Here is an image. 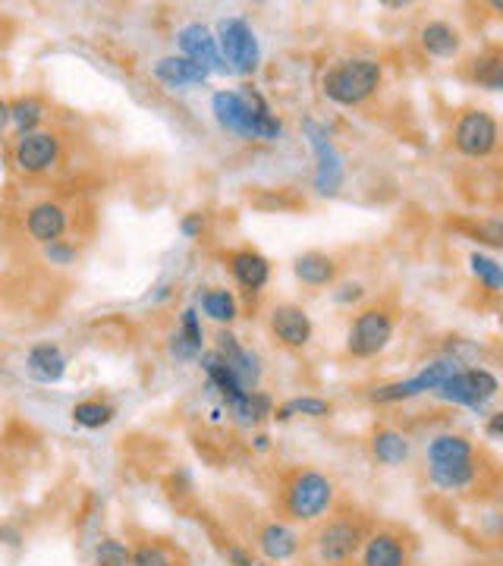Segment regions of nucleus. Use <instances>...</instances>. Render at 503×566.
Instances as JSON below:
<instances>
[{
  "mask_svg": "<svg viewBox=\"0 0 503 566\" xmlns=\"http://www.w3.org/2000/svg\"><path fill=\"white\" fill-rule=\"evenodd\" d=\"M211 111L227 133L243 139L274 142L283 136V123L271 114V107L258 92H217L211 98Z\"/></svg>",
  "mask_w": 503,
  "mask_h": 566,
  "instance_id": "f257e3e1",
  "label": "nucleus"
},
{
  "mask_svg": "<svg viewBox=\"0 0 503 566\" xmlns=\"http://www.w3.org/2000/svg\"><path fill=\"white\" fill-rule=\"evenodd\" d=\"M381 63L371 57H353L343 60L337 67H331L321 79V92L331 98L334 104L353 107L362 104L365 98H371L381 85Z\"/></svg>",
  "mask_w": 503,
  "mask_h": 566,
  "instance_id": "f03ea898",
  "label": "nucleus"
},
{
  "mask_svg": "<svg viewBox=\"0 0 503 566\" xmlns=\"http://www.w3.org/2000/svg\"><path fill=\"white\" fill-rule=\"evenodd\" d=\"M334 504V482L321 472H299L293 475V482L287 485L283 494V510L299 522H312L324 516Z\"/></svg>",
  "mask_w": 503,
  "mask_h": 566,
  "instance_id": "7ed1b4c3",
  "label": "nucleus"
},
{
  "mask_svg": "<svg viewBox=\"0 0 503 566\" xmlns=\"http://www.w3.org/2000/svg\"><path fill=\"white\" fill-rule=\"evenodd\" d=\"M217 41H221L217 48H221V57L233 73L252 76L258 70L261 48H258V38L246 19H239V16L221 19V26H217Z\"/></svg>",
  "mask_w": 503,
  "mask_h": 566,
  "instance_id": "20e7f679",
  "label": "nucleus"
},
{
  "mask_svg": "<svg viewBox=\"0 0 503 566\" xmlns=\"http://www.w3.org/2000/svg\"><path fill=\"white\" fill-rule=\"evenodd\" d=\"M500 390V381L488 372V368H459L456 375H450L441 387L434 390L444 403L469 406V409H485Z\"/></svg>",
  "mask_w": 503,
  "mask_h": 566,
  "instance_id": "39448f33",
  "label": "nucleus"
},
{
  "mask_svg": "<svg viewBox=\"0 0 503 566\" xmlns=\"http://www.w3.org/2000/svg\"><path fill=\"white\" fill-rule=\"evenodd\" d=\"M393 340V318L387 309H365L356 315V321L349 324L346 337V353L356 359H371L387 350V343Z\"/></svg>",
  "mask_w": 503,
  "mask_h": 566,
  "instance_id": "423d86ee",
  "label": "nucleus"
},
{
  "mask_svg": "<svg viewBox=\"0 0 503 566\" xmlns=\"http://www.w3.org/2000/svg\"><path fill=\"white\" fill-rule=\"evenodd\" d=\"M459 372V362L444 356V359H434L431 365H425L419 375L409 378V381H393V384H381L371 390V400L375 403H400V400H412V397H422V394H434L437 387H441L450 375Z\"/></svg>",
  "mask_w": 503,
  "mask_h": 566,
  "instance_id": "0eeeda50",
  "label": "nucleus"
},
{
  "mask_svg": "<svg viewBox=\"0 0 503 566\" xmlns=\"http://www.w3.org/2000/svg\"><path fill=\"white\" fill-rule=\"evenodd\" d=\"M302 129H305V136H309V145L315 148V155H318L315 189H318L321 195H337L340 186H343V177H346V167H343L340 151L334 148L331 136H327V129L318 126L315 120H305Z\"/></svg>",
  "mask_w": 503,
  "mask_h": 566,
  "instance_id": "6e6552de",
  "label": "nucleus"
},
{
  "mask_svg": "<svg viewBox=\"0 0 503 566\" xmlns=\"http://www.w3.org/2000/svg\"><path fill=\"white\" fill-rule=\"evenodd\" d=\"M362 529L353 519H334L315 535V554L327 566H340L346 560H353L362 548Z\"/></svg>",
  "mask_w": 503,
  "mask_h": 566,
  "instance_id": "1a4fd4ad",
  "label": "nucleus"
},
{
  "mask_svg": "<svg viewBox=\"0 0 503 566\" xmlns=\"http://www.w3.org/2000/svg\"><path fill=\"white\" fill-rule=\"evenodd\" d=\"M60 158V139L51 133V129H35V133L19 136L13 145V164L19 173H29V177H38V173H48Z\"/></svg>",
  "mask_w": 503,
  "mask_h": 566,
  "instance_id": "9d476101",
  "label": "nucleus"
},
{
  "mask_svg": "<svg viewBox=\"0 0 503 566\" xmlns=\"http://www.w3.org/2000/svg\"><path fill=\"white\" fill-rule=\"evenodd\" d=\"M497 120L488 111H466L453 129V142L466 158H488L497 148Z\"/></svg>",
  "mask_w": 503,
  "mask_h": 566,
  "instance_id": "9b49d317",
  "label": "nucleus"
},
{
  "mask_svg": "<svg viewBox=\"0 0 503 566\" xmlns=\"http://www.w3.org/2000/svg\"><path fill=\"white\" fill-rule=\"evenodd\" d=\"M214 353L224 359V365L230 368V375L239 381V387H243V390H255L258 387L261 359H258V353L246 350V346L236 340V334H230V331L217 334V350Z\"/></svg>",
  "mask_w": 503,
  "mask_h": 566,
  "instance_id": "f8f14e48",
  "label": "nucleus"
},
{
  "mask_svg": "<svg viewBox=\"0 0 503 566\" xmlns=\"http://www.w3.org/2000/svg\"><path fill=\"white\" fill-rule=\"evenodd\" d=\"M177 45H180L183 57L202 63L208 73H227L230 70L227 63H224V57H221V48H217V38L202 23L183 26L180 35H177Z\"/></svg>",
  "mask_w": 503,
  "mask_h": 566,
  "instance_id": "ddd939ff",
  "label": "nucleus"
},
{
  "mask_svg": "<svg viewBox=\"0 0 503 566\" xmlns=\"http://www.w3.org/2000/svg\"><path fill=\"white\" fill-rule=\"evenodd\" d=\"M271 331L283 346H290V350H302V346L312 343L315 324H312L309 312L299 309V306H277L271 312Z\"/></svg>",
  "mask_w": 503,
  "mask_h": 566,
  "instance_id": "4468645a",
  "label": "nucleus"
},
{
  "mask_svg": "<svg viewBox=\"0 0 503 566\" xmlns=\"http://www.w3.org/2000/svg\"><path fill=\"white\" fill-rule=\"evenodd\" d=\"M26 230L41 246L57 243V239L67 233V208L57 202H38L26 217Z\"/></svg>",
  "mask_w": 503,
  "mask_h": 566,
  "instance_id": "2eb2a0df",
  "label": "nucleus"
},
{
  "mask_svg": "<svg viewBox=\"0 0 503 566\" xmlns=\"http://www.w3.org/2000/svg\"><path fill=\"white\" fill-rule=\"evenodd\" d=\"M26 372L29 378L41 381V384H57L63 375H67V356L57 343H38L26 356Z\"/></svg>",
  "mask_w": 503,
  "mask_h": 566,
  "instance_id": "dca6fc26",
  "label": "nucleus"
},
{
  "mask_svg": "<svg viewBox=\"0 0 503 566\" xmlns=\"http://www.w3.org/2000/svg\"><path fill=\"white\" fill-rule=\"evenodd\" d=\"M155 79H161L170 89H186V85H205L211 73L189 57H161L155 63Z\"/></svg>",
  "mask_w": 503,
  "mask_h": 566,
  "instance_id": "f3484780",
  "label": "nucleus"
},
{
  "mask_svg": "<svg viewBox=\"0 0 503 566\" xmlns=\"http://www.w3.org/2000/svg\"><path fill=\"white\" fill-rule=\"evenodd\" d=\"M409 554L400 535L393 532H375L362 544V566H406Z\"/></svg>",
  "mask_w": 503,
  "mask_h": 566,
  "instance_id": "a211bd4d",
  "label": "nucleus"
},
{
  "mask_svg": "<svg viewBox=\"0 0 503 566\" xmlns=\"http://www.w3.org/2000/svg\"><path fill=\"white\" fill-rule=\"evenodd\" d=\"M230 271H233V277H236L239 287H246L249 293H258V290L268 283V277H271L268 258L258 255V252H252V249L233 252V255H230Z\"/></svg>",
  "mask_w": 503,
  "mask_h": 566,
  "instance_id": "6ab92c4d",
  "label": "nucleus"
},
{
  "mask_svg": "<svg viewBox=\"0 0 503 566\" xmlns=\"http://www.w3.org/2000/svg\"><path fill=\"white\" fill-rule=\"evenodd\" d=\"M202 343H205V331H202L199 312L186 309L183 321H180V331L170 337V353H173V359H180V362H192V359L202 356Z\"/></svg>",
  "mask_w": 503,
  "mask_h": 566,
  "instance_id": "aec40b11",
  "label": "nucleus"
},
{
  "mask_svg": "<svg viewBox=\"0 0 503 566\" xmlns=\"http://www.w3.org/2000/svg\"><path fill=\"white\" fill-rule=\"evenodd\" d=\"M258 548L268 560H290L296 551H299V535L287 526H280V522H271V526L261 529L258 535Z\"/></svg>",
  "mask_w": 503,
  "mask_h": 566,
  "instance_id": "412c9836",
  "label": "nucleus"
},
{
  "mask_svg": "<svg viewBox=\"0 0 503 566\" xmlns=\"http://www.w3.org/2000/svg\"><path fill=\"white\" fill-rule=\"evenodd\" d=\"M296 277L305 283V287H327L334 277H337V265H334V258H327L321 252H305L296 258V265H293Z\"/></svg>",
  "mask_w": 503,
  "mask_h": 566,
  "instance_id": "4be33fe9",
  "label": "nucleus"
},
{
  "mask_svg": "<svg viewBox=\"0 0 503 566\" xmlns=\"http://www.w3.org/2000/svg\"><path fill=\"white\" fill-rule=\"evenodd\" d=\"M202 368H205V375H208L211 390H217V394H221V397L227 400V406L236 403L239 397L246 394V390L239 387V381L230 375V368L224 365V359L217 356L214 350H211V353H202Z\"/></svg>",
  "mask_w": 503,
  "mask_h": 566,
  "instance_id": "5701e85b",
  "label": "nucleus"
},
{
  "mask_svg": "<svg viewBox=\"0 0 503 566\" xmlns=\"http://www.w3.org/2000/svg\"><path fill=\"white\" fill-rule=\"evenodd\" d=\"M419 38H422V48H425L431 57H453V54L459 51V45H463L459 32H456L450 23H441V19L428 23Z\"/></svg>",
  "mask_w": 503,
  "mask_h": 566,
  "instance_id": "b1692460",
  "label": "nucleus"
},
{
  "mask_svg": "<svg viewBox=\"0 0 503 566\" xmlns=\"http://www.w3.org/2000/svg\"><path fill=\"white\" fill-rule=\"evenodd\" d=\"M371 450L384 463V466H400L409 460V438L393 428H381L375 438H371Z\"/></svg>",
  "mask_w": 503,
  "mask_h": 566,
  "instance_id": "393cba45",
  "label": "nucleus"
},
{
  "mask_svg": "<svg viewBox=\"0 0 503 566\" xmlns=\"http://www.w3.org/2000/svg\"><path fill=\"white\" fill-rule=\"evenodd\" d=\"M472 444L463 434H437L428 444V463H459V460H472Z\"/></svg>",
  "mask_w": 503,
  "mask_h": 566,
  "instance_id": "a878e982",
  "label": "nucleus"
},
{
  "mask_svg": "<svg viewBox=\"0 0 503 566\" xmlns=\"http://www.w3.org/2000/svg\"><path fill=\"white\" fill-rule=\"evenodd\" d=\"M431 478L434 485L447 491L469 488L475 482V460H459V463H431Z\"/></svg>",
  "mask_w": 503,
  "mask_h": 566,
  "instance_id": "bb28decb",
  "label": "nucleus"
},
{
  "mask_svg": "<svg viewBox=\"0 0 503 566\" xmlns=\"http://www.w3.org/2000/svg\"><path fill=\"white\" fill-rule=\"evenodd\" d=\"M230 409L239 419V425H258L261 419H268L274 412V403L268 394H261V390H246L236 403H230Z\"/></svg>",
  "mask_w": 503,
  "mask_h": 566,
  "instance_id": "cd10ccee",
  "label": "nucleus"
},
{
  "mask_svg": "<svg viewBox=\"0 0 503 566\" xmlns=\"http://www.w3.org/2000/svg\"><path fill=\"white\" fill-rule=\"evenodd\" d=\"M114 416H117V409L111 403H101V400H82V403L73 406V422L79 428H89V431L111 425Z\"/></svg>",
  "mask_w": 503,
  "mask_h": 566,
  "instance_id": "c85d7f7f",
  "label": "nucleus"
},
{
  "mask_svg": "<svg viewBox=\"0 0 503 566\" xmlns=\"http://www.w3.org/2000/svg\"><path fill=\"white\" fill-rule=\"evenodd\" d=\"M41 120H45V104L38 98H16L10 104V123L19 129V136L35 133Z\"/></svg>",
  "mask_w": 503,
  "mask_h": 566,
  "instance_id": "c756f323",
  "label": "nucleus"
},
{
  "mask_svg": "<svg viewBox=\"0 0 503 566\" xmlns=\"http://www.w3.org/2000/svg\"><path fill=\"white\" fill-rule=\"evenodd\" d=\"M331 403L327 400H318V397H296L290 403H283L277 412H274V419L277 422H290L293 416H312V419H324V416H331Z\"/></svg>",
  "mask_w": 503,
  "mask_h": 566,
  "instance_id": "7c9ffc66",
  "label": "nucleus"
},
{
  "mask_svg": "<svg viewBox=\"0 0 503 566\" xmlns=\"http://www.w3.org/2000/svg\"><path fill=\"white\" fill-rule=\"evenodd\" d=\"M202 309L208 318H214L217 324H230L236 318V299L230 290H208L202 296Z\"/></svg>",
  "mask_w": 503,
  "mask_h": 566,
  "instance_id": "2f4dec72",
  "label": "nucleus"
},
{
  "mask_svg": "<svg viewBox=\"0 0 503 566\" xmlns=\"http://www.w3.org/2000/svg\"><path fill=\"white\" fill-rule=\"evenodd\" d=\"M469 265H472V274H475L481 283H485L491 293H500V287H503V271H500V265H497L494 258L481 255V252H472V255H469Z\"/></svg>",
  "mask_w": 503,
  "mask_h": 566,
  "instance_id": "473e14b6",
  "label": "nucleus"
},
{
  "mask_svg": "<svg viewBox=\"0 0 503 566\" xmlns=\"http://www.w3.org/2000/svg\"><path fill=\"white\" fill-rule=\"evenodd\" d=\"M129 557H133V551H129L126 544L117 541V538H104L95 551L98 566H129Z\"/></svg>",
  "mask_w": 503,
  "mask_h": 566,
  "instance_id": "72a5a7b5",
  "label": "nucleus"
},
{
  "mask_svg": "<svg viewBox=\"0 0 503 566\" xmlns=\"http://www.w3.org/2000/svg\"><path fill=\"white\" fill-rule=\"evenodd\" d=\"M475 79L481 85H488L491 92H497L503 85V60H500V54H488V57L475 60Z\"/></svg>",
  "mask_w": 503,
  "mask_h": 566,
  "instance_id": "f704fd0d",
  "label": "nucleus"
},
{
  "mask_svg": "<svg viewBox=\"0 0 503 566\" xmlns=\"http://www.w3.org/2000/svg\"><path fill=\"white\" fill-rule=\"evenodd\" d=\"M129 566H177V563H173V557L161 544H142V548H136L133 557H129Z\"/></svg>",
  "mask_w": 503,
  "mask_h": 566,
  "instance_id": "c9c22d12",
  "label": "nucleus"
},
{
  "mask_svg": "<svg viewBox=\"0 0 503 566\" xmlns=\"http://www.w3.org/2000/svg\"><path fill=\"white\" fill-rule=\"evenodd\" d=\"M45 258L51 261V265H57V268H70L73 261L79 258V252H76V246H70V243H63V239H57V243H48V246H45Z\"/></svg>",
  "mask_w": 503,
  "mask_h": 566,
  "instance_id": "e433bc0d",
  "label": "nucleus"
},
{
  "mask_svg": "<svg viewBox=\"0 0 503 566\" xmlns=\"http://www.w3.org/2000/svg\"><path fill=\"white\" fill-rule=\"evenodd\" d=\"M362 296H365V287L359 280H349L340 290H334V299L340 302V306H353V302H359Z\"/></svg>",
  "mask_w": 503,
  "mask_h": 566,
  "instance_id": "4c0bfd02",
  "label": "nucleus"
},
{
  "mask_svg": "<svg viewBox=\"0 0 503 566\" xmlns=\"http://www.w3.org/2000/svg\"><path fill=\"white\" fill-rule=\"evenodd\" d=\"M205 230V221H202V214H189L186 221H183V233L189 236V239H195Z\"/></svg>",
  "mask_w": 503,
  "mask_h": 566,
  "instance_id": "58836bf2",
  "label": "nucleus"
},
{
  "mask_svg": "<svg viewBox=\"0 0 503 566\" xmlns=\"http://www.w3.org/2000/svg\"><path fill=\"white\" fill-rule=\"evenodd\" d=\"M227 554H230V560H233L236 566H252V557H249L243 548H230Z\"/></svg>",
  "mask_w": 503,
  "mask_h": 566,
  "instance_id": "ea45409f",
  "label": "nucleus"
},
{
  "mask_svg": "<svg viewBox=\"0 0 503 566\" xmlns=\"http://www.w3.org/2000/svg\"><path fill=\"white\" fill-rule=\"evenodd\" d=\"M500 428H503V412H494L491 422H488V434H491L494 441L500 438Z\"/></svg>",
  "mask_w": 503,
  "mask_h": 566,
  "instance_id": "a19ab883",
  "label": "nucleus"
},
{
  "mask_svg": "<svg viewBox=\"0 0 503 566\" xmlns=\"http://www.w3.org/2000/svg\"><path fill=\"white\" fill-rule=\"evenodd\" d=\"M7 126H10V101L0 98V133H4Z\"/></svg>",
  "mask_w": 503,
  "mask_h": 566,
  "instance_id": "79ce46f5",
  "label": "nucleus"
},
{
  "mask_svg": "<svg viewBox=\"0 0 503 566\" xmlns=\"http://www.w3.org/2000/svg\"><path fill=\"white\" fill-rule=\"evenodd\" d=\"M255 450H268V438H265V434H258V438H255Z\"/></svg>",
  "mask_w": 503,
  "mask_h": 566,
  "instance_id": "37998d69",
  "label": "nucleus"
},
{
  "mask_svg": "<svg viewBox=\"0 0 503 566\" xmlns=\"http://www.w3.org/2000/svg\"><path fill=\"white\" fill-rule=\"evenodd\" d=\"M252 566H265V563H252Z\"/></svg>",
  "mask_w": 503,
  "mask_h": 566,
  "instance_id": "c03bdc74",
  "label": "nucleus"
}]
</instances>
